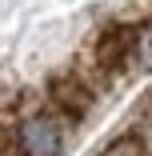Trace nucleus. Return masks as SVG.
<instances>
[{"label": "nucleus", "mask_w": 152, "mask_h": 156, "mask_svg": "<svg viewBox=\"0 0 152 156\" xmlns=\"http://www.w3.org/2000/svg\"><path fill=\"white\" fill-rule=\"evenodd\" d=\"M128 60H136V28H128V24L104 28L96 40V64L104 72H120Z\"/></svg>", "instance_id": "nucleus-2"}, {"label": "nucleus", "mask_w": 152, "mask_h": 156, "mask_svg": "<svg viewBox=\"0 0 152 156\" xmlns=\"http://www.w3.org/2000/svg\"><path fill=\"white\" fill-rule=\"evenodd\" d=\"M136 68H144V72H152V20L136 32V60H132Z\"/></svg>", "instance_id": "nucleus-4"}, {"label": "nucleus", "mask_w": 152, "mask_h": 156, "mask_svg": "<svg viewBox=\"0 0 152 156\" xmlns=\"http://www.w3.org/2000/svg\"><path fill=\"white\" fill-rule=\"evenodd\" d=\"M48 92H52L56 108L68 112V116H84L92 108V88H88V80H80V76H56Z\"/></svg>", "instance_id": "nucleus-3"}, {"label": "nucleus", "mask_w": 152, "mask_h": 156, "mask_svg": "<svg viewBox=\"0 0 152 156\" xmlns=\"http://www.w3.org/2000/svg\"><path fill=\"white\" fill-rule=\"evenodd\" d=\"M100 156H148V152H144V140H140V136H120V140H112Z\"/></svg>", "instance_id": "nucleus-5"}, {"label": "nucleus", "mask_w": 152, "mask_h": 156, "mask_svg": "<svg viewBox=\"0 0 152 156\" xmlns=\"http://www.w3.org/2000/svg\"><path fill=\"white\" fill-rule=\"evenodd\" d=\"M16 152L20 156H60L64 152V124L52 112H24L16 124Z\"/></svg>", "instance_id": "nucleus-1"}, {"label": "nucleus", "mask_w": 152, "mask_h": 156, "mask_svg": "<svg viewBox=\"0 0 152 156\" xmlns=\"http://www.w3.org/2000/svg\"><path fill=\"white\" fill-rule=\"evenodd\" d=\"M0 88H4V72H0Z\"/></svg>", "instance_id": "nucleus-6"}]
</instances>
